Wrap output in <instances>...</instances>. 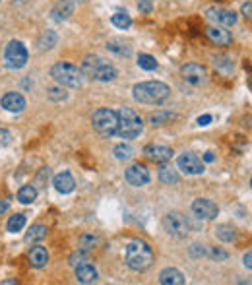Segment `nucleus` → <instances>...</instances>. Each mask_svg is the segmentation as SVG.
Wrapping results in <instances>:
<instances>
[{"label": "nucleus", "instance_id": "43", "mask_svg": "<svg viewBox=\"0 0 252 285\" xmlns=\"http://www.w3.org/2000/svg\"><path fill=\"white\" fill-rule=\"evenodd\" d=\"M243 264H245V268L252 270V252H247V254L243 256Z\"/></svg>", "mask_w": 252, "mask_h": 285}, {"label": "nucleus", "instance_id": "48", "mask_svg": "<svg viewBox=\"0 0 252 285\" xmlns=\"http://www.w3.org/2000/svg\"><path fill=\"white\" fill-rule=\"evenodd\" d=\"M251 188H252V178H251Z\"/></svg>", "mask_w": 252, "mask_h": 285}, {"label": "nucleus", "instance_id": "15", "mask_svg": "<svg viewBox=\"0 0 252 285\" xmlns=\"http://www.w3.org/2000/svg\"><path fill=\"white\" fill-rule=\"evenodd\" d=\"M206 37L217 47H229L233 43V35L221 25H208L206 27Z\"/></svg>", "mask_w": 252, "mask_h": 285}, {"label": "nucleus", "instance_id": "29", "mask_svg": "<svg viewBox=\"0 0 252 285\" xmlns=\"http://www.w3.org/2000/svg\"><path fill=\"white\" fill-rule=\"evenodd\" d=\"M113 153L119 161H130L134 157V147L130 143H119V145H115Z\"/></svg>", "mask_w": 252, "mask_h": 285}, {"label": "nucleus", "instance_id": "38", "mask_svg": "<svg viewBox=\"0 0 252 285\" xmlns=\"http://www.w3.org/2000/svg\"><path fill=\"white\" fill-rule=\"evenodd\" d=\"M10 143H12V132L6 128H0V149L8 147Z\"/></svg>", "mask_w": 252, "mask_h": 285}, {"label": "nucleus", "instance_id": "20", "mask_svg": "<svg viewBox=\"0 0 252 285\" xmlns=\"http://www.w3.org/2000/svg\"><path fill=\"white\" fill-rule=\"evenodd\" d=\"M159 284L161 285H184L186 284V278L180 270L177 268H165L161 274H159Z\"/></svg>", "mask_w": 252, "mask_h": 285}, {"label": "nucleus", "instance_id": "2", "mask_svg": "<svg viewBox=\"0 0 252 285\" xmlns=\"http://www.w3.org/2000/svg\"><path fill=\"white\" fill-rule=\"evenodd\" d=\"M171 95V88L163 82L151 80V82H140L132 88V97L138 103L144 105H161L169 99Z\"/></svg>", "mask_w": 252, "mask_h": 285}, {"label": "nucleus", "instance_id": "24", "mask_svg": "<svg viewBox=\"0 0 252 285\" xmlns=\"http://www.w3.org/2000/svg\"><path fill=\"white\" fill-rule=\"evenodd\" d=\"M56 43H58V35L53 29H47V31L41 33V37L37 41V47H39V51H51Z\"/></svg>", "mask_w": 252, "mask_h": 285}, {"label": "nucleus", "instance_id": "28", "mask_svg": "<svg viewBox=\"0 0 252 285\" xmlns=\"http://www.w3.org/2000/svg\"><path fill=\"white\" fill-rule=\"evenodd\" d=\"M97 245H99V237L97 235H82L80 241H78V249L84 250V252L93 250Z\"/></svg>", "mask_w": 252, "mask_h": 285}, {"label": "nucleus", "instance_id": "30", "mask_svg": "<svg viewBox=\"0 0 252 285\" xmlns=\"http://www.w3.org/2000/svg\"><path fill=\"white\" fill-rule=\"evenodd\" d=\"M138 66L142 68V70H147V72H151V70H155L159 64H157V60L151 56V54H145V53H140L138 54Z\"/></svg>", "mask_w": 252, "mask_h": 285}, {"label": "nucleus", "instance_id": "25", "mask_svg": "<svg viewBox=\"0 0 252 285\" xmlns=\"http://www.w3.org/2000/svg\"><path fill=\"white\" fill-rule=\"evenodd\" d=\"M216 237L221 241V243H233L237 239V229L233 225H227V223H221L216 227Z\"/></svg>", "mask_w": 252, "mask_h": 285}, {"label": "nucleus", "instance_id": "37", "mask_svg": "<svg viewBox=\"0 0 252 285\" xmlns=\"http://www.w3.org/2000/svg\"><path fill=\"white\" fill-rule=\"evenodd\" d=\"M68 262H70V266H74V268H76V266H80V264H84V262H90V260H88L86 252L78 249V252H74V254L68 258Z\"/></svg>", "mask_w": 252, "mask_h": 285}, {"label": "nucleus", "instance_id": "4", "mask_svg": "<svg viewBox=\"0 0 252 285\" xmlns=\"http://www.w3.org/2000/svg\"><path fill=\"white\" fill-rule=\"evenodd\" d=\"M119 113V128H117V136L125 138V140H134L144 132V121L142 117L130 109V107H123Z\"/></svg>", "mask_w": 252, "mask_h": 285}, {"label": "nucleus", "instance_id": "45", "mask_svg": "<svg viewBox=\"0 0 252 285\" xmlns=\"http://www.w3.org/2000/svg\"><path fill=\"white\" fill-rule=\"evenodd\" d=\"M8 208H10V204H8V200H0V214H4V212H8Z\"/></svg>", "mask_w": 252, "mask_h": 285}, {"label": "nucleus", "instance_id": "16", "mask_svg": "<svg viewBox=\"0 0 252 285\" xmlns=\"http://www.w3.org/2000/svg\"><path fill=\"white\" fill-rule=\"evenodd\" d=\"M0 105L8 113H21L25 109V97L21 93H18V91H10V93H6L2 97Z\"/></svg>", "mask_w": 252, "mask_h": 285}, {"label": "nucleus", "instance_id": "40", "mask_svg": "<svg viewBox=\"0 0 252 285\" xmlns=\"http://www.w3.org/2000/svg\"><path fill=\"white\" fill-rule=\"evenodd\" d=\"M151 8H153L151 0H140V2H138V10H140L142 14H151Z\"/></svg>", "mask_w": 252, "mask_h": 285}, {"label": "nucleus", "instance_id": "6", "mask_svg": "<svg viewBox=\"0 0 252 285\" xmlns=\"http://www.w3.org/2000/svg\"><path fill=\"white\" fill-rule=\"evenodd\" d=\"M91 126L105 138L115 136L119 128V113L113 109H97L91 117Z\"/></svg>", "mask_w": 252, "mask_h": 285}, {"label": "nucleus", "instance_id": "27", "mask_svg": "<svg viewBox=\"0 0 252 285\" xmlns=\"http://www.w3.org/2000/svg\"><path fill=\"white\" fill-rule=\"evenodd\" d=\"M18 200H19L21 204H33V202L37 200V188L31 186V184L21 186L19 192H18Z\"/></svg>", "mask_w": 252, "mask_h": 285}, {"label": "nucleus", "instance_id": "11", "mask_svg": "<svg viewBox=\"0 0 252 285\" xmlns=\"http://www.w3.org/2000/svg\"><path fill=\"white\" fill-rule=\"evenodd\" d=\"M180 74H182V80L192 84V86H202L208 82V70L206 66L202 64H196V62H188L180 68Z\"/></svg>", "mask_w": 252, "mask_h": 285}, {"label": "nucleus", "instance_id": "22", "mask_svg": "<svg viewBox=\"0 0 252 285\" xmlns=\"http://www.w3.org/2000/svg\"><path fill=\"white\" fill-rule=\"evenodd\" d=\"M105 49H107L109 53L117 54V56H130V54H132V47H130L128 43H125V41H121V39H111V41H107Z\"/></svg>", "mask_w": 252, "mask_h": 285}, {"label": "nucleus", "instance_id": "36", "mask_svg": "<svg viewBox=\"0 0 252 285\" xmlns=\"http://www.w3.org/2000/svg\"><path fill=\"white\" fill-rule=\"evenodd\" d=\"M188 252H190V256H192V258H202V256H208V249H206V245H200V243H194V245L188 249Z\"/></svg>", "mask_w": 252, "mask_h": 285}, {"label": "nucleus", "instance_id": "33", "mask_svg": "<svg viewBox=\"0 0 252 285\" xmlns=\"http://www.w3.org/2000/svg\"><path fill=\"white\" fill-rule=\"evenodd\" d=\"M214 64H216V68L221 70L223 74H229V72L233 70V60H231L229 56H223V54L214 56Z\"/></svg>", "mask_w": 252, "mask_h": 285}, {"label": "nucleus", "instance_id": "31", "mask_svg": "<svg viewBox=\"0 0 252 285\" xmlns=\"http://www.w3.org/2000/svg\"><path fill=\"white\" fill-rule=\"evenodd\" d=\"M23 227H25V215H23V214L12 215V217L8 219V225H6L8 233H18V231H21Z\"/></svg>", "mask_w": 252, "mask_h": 285}, {"label": "nucleus", "instance_id": "10", "mask_svg": "<svg viewBox=\"0 0 252 285\" xmlns=\"http://www.w3.org/2000/svg\"><path fill=\"white\" fill-rule=\"evenodd\" d=\"M177 167L184 173V175H190V177H196V175H202L206 169H204V161L192 153V151H184L179 155L177 159Z\"/></svg>", "mask_w": 252, "mask_h": 285}, {"label": "nucleus", "instance_id": "1", "mask_svg": "<svg viewBox=\"0 0 252 285\" xmlns=\"http://www.w3.org/2000/svg\"><path fill=\"white\" fill-rule=\"evenodd\" d=\"M125 262L132 272H145L155 262L153 249L142 239H134L125 247Z\"/></svg>", "mask_w": 252, "mask_h": 285}, {"label": "nucleus", "instance_id": "47", "mask_svg": "<svg viewBox=\"0 0 252 285\" xmlns=\"http://www.w3.org/2000/svg\"><path fill=\"white\" fill-rule=\"evenodd\" d=\"M74 2H86V0H74Z\"/></svg>", "mask_w": 252, "mask_h": 285}, {"label": "nucleus", "instance_id": "5", "mask_svg": "<svg viewBox=\"0 0 252 285\" xmlns=\"http://www.w3.org/2000/svg\"><path fill=\"white\" fill-rule=\"evenodd\" d=\"M51 76L62 88L76 89V88H80L84 84V72H82V68H78V66H74L70 62H56L51 68Z\"/></svg>", "mask_w": 252, "mask_h": 285}, {"label": "nucleus", "instance_id": "19", "mask_svg": "<svg viewBox=\"0 0 252 285\" xmlns=\"http://www.w3.org/2000/svg\"><path fill=\"white\" fill-rule=\"evenodd\" d=\"M53 184H54V188H56V192H60V194H70V192H74V188H76V180H74V177L70 175V173H58L54 178H53Z\"/></svg>", "mask_w": 252, "mask_h": 285}, {"label": "nucleus", "instance_id": "26", "mask_svg": "<svg viewBox=\"0 0 252 285\" xmlns=\"http://www.w3.org/2000/svg\"><path fill=\"white\" fill-rule=\"evenodd\" d=\"M47 237V227L37 223V225H31L29 231L25 233V243H39Z\"/></svg>", "mask_w": 252, "mask_h": 285}, {"label": "nucleus", "instance_id": "7", "mask_svg": "<svg viewBox=\"0 0 252 285\" xmlns=\"http://www.w3.org/2000/svg\"><path fill=\"white\" fill-rule=\"evenodd\" d=\"M163 227H165V231L171 235V237H177V239H184L190 231H192V221L184 215V214H180V212H169L167 215H165V219H163Z\"/></svg>", "mask_w": 252, "mask_h": 285}, {"label": "nucleus", "instance_id": "13", "mask_svg": "<svg viewBox=\"0 0 252 285\" xmlns=\"http://www.w3.org/2000/svg\"><path fill=\"white\" fill-rule=\"evenodd\" d=\"M144 155L153 163H169L173 159L175 151L169 145H163V143H149V145L144 147Z\"/></svg>", "mask_w": 252, "mask_h": 285}, {"label": "nucleus", "instance_id": "8", "mask_svg": "<svg viewBox=\"0 0 252 285\" xmlns=\"http://www.w3.org/2000/svg\"><path fill=\"white\" fill-rule=\"evenodd\" d=\"M27 49L21 41H10L6 45V51H4V64L10 68V70H19L27 64Z\"/></svg>", "mask_w": 252, "mask_h": 285}, {"label": "nucleus", "instance_id": "41", "mask_svg": "<svg viewBox=\"0 0 252 285\" xmlns=\"http://www.w3.org/2000/svg\"><path fill=\"white\" fill-rule=\"evenodd\" d=\"M241 14H243L245 18L252 19V0H251V2H245V4H243V8H241Z\"/></svg>", "mask_w": 252, "mask_h": 285}, {"label": "nucleus", "instance_id": "44", "mask_svg": "<svg viewBox=\"0 0 252 285\" xmlns=\"http://www.w3.org/2000/svg\"><path fill=\"white\" fill-rule=\"evenodd\" d=\"M204 161H206V163H212V161H216V155H214L212 151H206V153H204Z\"/></svg>", "mask_w": 252, "mask_h": 285}, {"label": "nucleus", "instance_id": "3", "mask_svg": "<svg viewBox=\"0 0 252 285\" xmlns=\"http://www.w3.org/2000/svg\"><path fill=\"white\" fill-rule=\"evenodd\" d=\"M82 72H84V76H88L95 82H113L119 76V70L97 54L86 56V60L82 64Z\"/></svg>", "mask_w": 252, "mask_h": 285}, {"label": "nucleus", "instance_id": "46", "mask_svg": "<svg viewBox=\"0 0 252 285\" xmlns=\"http://www.w3.org/2000/svg\"><path fill=\"white\" fill-rule=\"evenodd\" d=\"M249 88H251V91H252V76L249 78Z\"/></svg>", "mask_w": 252, "mask_h": 285}, {"label": "nucleus", "instance_id": "12", "mask_svg": "<svg viewBox=\"0 0 252 285\" xmlns=\"http://www.w3.org/2000/svg\"><path fill=\"white\" fill-rule=\"evenodd\" d=\"M192 212H194L196 217L206 219V221H212V219L217 217L219 208H217L216 202H212V200H208V198H196V200L192 202Z\"/></svg>", "mask_w": 252, "mask_h": 285}, {"label": "nucleus", "instance_id": "23", "mask_svg": "<svg viewBox=\"0 0 252 285\" xmlns=\"http://www.w3.org/2000/svg\"><path fill=\"white\" fill-rule=\"evenodd\" d=\"M159 180H161L163 184H177V182L180 180V177H179L177 169H173V167L167 165V163H161V169H159Z\"/></svg>", "mask_w": 252, "mask_h": 285}, {"label": "nucleus", "instance_id": "39", "mask_svg": "<svg viewBox=\"0 0 252 285\" xmlns=\"http://www.w3.org/2000/svg\"><path fill=\"white\" fill-rule=\"evenodd\" d=\"M208 256L219 262V260H227V256H229V254H227L225 250H221V249H210V250H208Z\"/></svg>", "mask_w": 252, "mask_h": 285}, {"label": "nucleus", "instance_id": "34", "mask_svg": "<svg viewBox=\"0 0 252 285\" xmlns=\"http://www.w3.org/2000/svg\"><path fill=\"white\" fill-rule=\"evenodd\" d=\"M173 117H175L173 113H167V111H157V113H153V115L149 117V123H151L153 126H161V125L169 123Z\"/></svg>", "mask_w": 252, "mask_h": 285}, {"label": "nucleus", "instance_id": "35", "mask_svg": "<svg viewBox=\"0 0 252 285\" xmlns=\"http://www.w3.org/2000/svg\"><path fill=\"white\" fill-rule=\"evenodd\" d=\"M47 95H49L51 101H64V99L68 97V93L62 89V86H60V88H51Z\"/></svg>", "mask_w": 252, "mask_h": 285}, {"label": "nucleus", "instance_id": "21", "mask_svg": "<svg viewBox=\"0 0 252 285\" xmlns=\"http://www.w3.org/2000/svg\"><path fill=\"white\" fill-rule=\"evenodd\" d=\"M27 258H29L31 268L41 270V268H45L47 262H49V252H47L45 247H33V249L29 250V256H27Z\"/></svg>", "mask_w": 252, "mask_h": 285}, {"label": "nucleus", "instance_id": "32", "mask_svg": "<svg viewBox=\"0 0 252 285\" xmlns=\"http://www.w3.org/2000/svg\"><path fill=\"white\" fill-rule=\"evenodd\" d=\"M111 23L115 27H119V29H128L132 25V18L126 12H117V14L111 16Z\"/></svg>", "mask_w": 252, "mask_h": 285}, {"label": "nucleus", "instance_id": "42", "mask_svg": "<svg viewBox=\"0 0 252 285\" xmlns=\"http://www.w3.org/2000/svg\"><path fill=\"white\" fill-rule=\"evenodd\" d=\"M212 121H214L212 115H202V117H198V125H200V126H208Z\"/></svg>", "mask_w": 252, "mask_h": 285}, {"label": "nucleus", "instance_id": "17", "mask_svg": "<svg viewBox=\"0 0 252 285\" xmlns=\"http://www.w3.org/2000/svg\"><path fill=\"white\" fill-rule=\"evenodd\" d=\"M74 8H76V2H74V0H60V2H56V6L51 10V18H53L56 23H62V21H66V19L74 14Z\"/></svg>", "mask_w": 252, "mask_h": 285}, {"label": "nucleus", "instance_id": "9", "mask_svg": "<svg viewBox=\"0 0 252 285\" xmlns=\"http://www.w3.org/2000/svg\"><path fill=\"white\" fill-rule=\"evenodd\" d=\"M206 18L214 23V25H221V27H233L239 19L237 12L227 10V8H219V6H212L206 10Z\"/></svg>", "mask_w": 252, "mask_h": 285}, {"label": "nucleus", "instance_id": "14", "mask_svg": "<svg viewBox=\"0 0 252 285\" xmlns=\"http://www.w3.org/2000/svg\"><path fill=\"white\" fill-rule=\"evenodd\" d=\"M125 178H126V182L132 184V186H145V184L149 182L151 175H149V171H147L145 165L136 163V165H130V167L126 169Z\"/></svg>", "mask_w": 252, "mask_h": 285}, {"label": "nucleus", "instance_id": "18", "mask_svg": "<svg viewBox=\"0 0 252 285\" xmlns=\"http://www.w3.org/2000/svg\"><path fill=\"white\" fill-rule=\"evenodd\" d=\"M74 274H76V280H78L80 284H93V282H97V278H99L97 270H95L93 264H90V262H84V264L76 266V268H74Z\"/></svg>", "mask_w": 252, "mask_h": 285}]
</instances>
